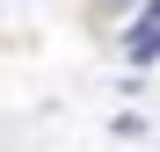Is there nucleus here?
Segmentation results:
<instances>
[{
    "mask_svg": "<svg viewBox=\"0 0 160 152\" xmlns=\"http://www.w3.org/2000/svg\"><path fill=\"white\" fill-rule=\"evenodd\" d=\"M124 51H131L138 65H153V58H160V15H146V22H131V36H124Z\"/></svg>",
    "mask_w": 160,
    "mask_h": 152,
    "instance_id": "obj_1",
    "label": "nucleus"
},
{
    "mask_svg": "<svg viewBox=\"0 0 160 152\" xmlns=\"http://www.w3.org/2000/svg\"><path fill=\"white\" fill-rule=\"evenodd\" d=\"M124 7H131V0H88V15H95V22H109V15H124Z\"/></svg>",
    "mask_w": 160,
    "mask_h": 152,
    "instance_id": "obj_2",
    "label": "nucleus"
}]
</instances>
